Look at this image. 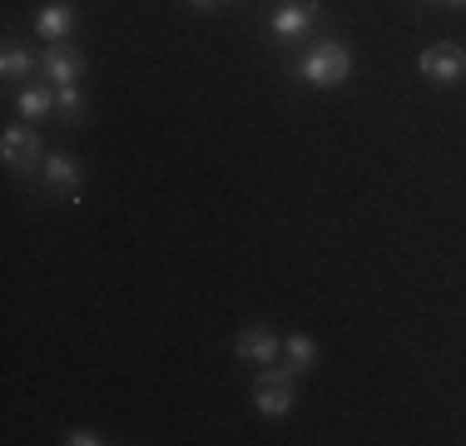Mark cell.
I'll return each mask as SVG.
<instances>
[{"label": "cell", "mask_w": 466, "mask_h": 446, "mask_svg": "<svg viewBox=\"0 0 466 446\" xmlns=\"http://www.w3.org/2000/svg\"><path fill=\"white\" fill-rule=\"evenodd\" d=\"M65 446H99V431H90V427H70V431H65Z\"/></svg>", "instance_id": "cell-14"}, {"label": "cell", "mask_w": 466, "mask_h": 446, "mask_svg": "<svg viewBox=\"0 0 466 446\" xmlns=\"http://www.w3.org/2000/svg\"><path fill=\"white\" fill-rule=\"evenodd\" d=\"M75 20H80V15H75V5H46V10L35 15V35L50 40V45H55V40H70Z\"/></svg>", "instance_id": "cell-9"}, {"label": "cell", "mask_w": 466, "mask_h": 446, "mask_svg": "<svg viewBox=\"0 0 466 446\" xmlns=\"http://www.w3.org/2000/svg\"><path fill=\"white\" fill-rule=\"evenodd\" d=\"M188 5H194V10H214L218 0H188Z\"/></svg>", "instance_id": "cell-15"}, {"label": "cell", "mask_w": 466, "mask_h": 446, "mask_svg": "<svg viewBox=\"0 0 466 446\" xmlns=\"http://www.w3.org/2000/svg\"><path fill=\"white\" fill-rule=\"evenodd\" d=\"M15 105H20V115H25V119H46L55 109V95H50V89H40V85H30V89H20V95H15Z\"/></svg>", "instance_id": "cell-12"}, {"label": "cell", "mask_w": 466, "mask_h": 446, "mask_svg": "<svg viewBox=\"0 0 466 446\" xmlns=\"http://www.w3.org/2000/svg\"><path fill=\"white\" fill-rule=\"evenodd\" d=\"M417 70L427 75L431 85H457L466 75V50L451 45V40H441V45H431V50L417 55Z\"/></svg>", "instance_id": "cell-4"}, {"label": "cell", "mask_w": 466, "mask_h": 446, "mask_svg": "<svg viewBox=\"0 0 466 446\" xmlns=\"http://www.w3.org/2000/svg\"><path fill=\"white\" fill-rule=\"evenodd\" d=\"M293 367H258V377H253V407H258V417H288L293 411Z\"/></svg>", "instance_id": "cell-2"}, {"label": "cell", "mask_w": 466, "mask_h": 446, "mask_svg": "<svg viewBox=\"0 0 466 446\" xmlns=\"http://www.w3.org/2000/svg\"><path fill=\"white\" fill-rule=\"evenodd\" d=\"M293 75L308 85H318V89H338V85L352 80V50L338 40H318L313 50L293 65Z\"/></svg>", "instance_id": "cell-1"}, {"label": "cell", "mask_w": 466, "mask_h": 446, "mask_svg": "<svg viewBox=\"0 0 466 446\" xmlns=\"http://www.w3.org/2000/svg\"><path fill=\"white\" fill-rule=\"evenodd\" d=\"M35 65H40V60H35L30 50H20V45H5V55H0V75H5V80H25Z\"/></svg>", "instance_id": "cell-13"}, {"label": "cell", "mask_w": 466, "mask_h": 446, "mask_svg": "<svg viewBox=\"0 0 466 446\" xmlns=\"http://www.w3.org/2000/svg\"><path fill=\"white\" fill-rule=\"evenodd\" d=\"M0 159H5L10 174H35L46 164V144H40V134L30 125H10L0 134Z\"/></svg>", "instance_id": "cell-3"}, {"label": "cell", "mask_w": 466, "mask_h": 446, "mask_svg": "<svg viewBox=\"0 0 466 446\" xmlns=\"http://www.w3.org/2000/svg\"><path fill=\"white\" fill-rule=\"evenodd\" d=\"M318 15H323V5H318V0H283V5L268 15V35L273 40L308 35V30L318 25Z\"/></svg>", "instance_id": "cell-5"}, {"label": "cell", "mask_w": 466, "mask_h": 446, "mask_svg": "<svg viewBox=\"0 0 466 446\" xmlns=\"http://www.w3.org/2000/svg\"><path fill=\"white\" fill-rule=\"evenodd\" d=\"M40 174H46V184L55 188L60 198H70V204H80V159H70V154H46V164H40Z\"/></svg>", "instance_id": "cell-8"}, {"label": "cell", "mask_w": 466, "mask_h": 446, "mask_svg": "<svg viewBox=\"0 0 466 446\" xmlns=\"http://www.w3.org/2000/svg\"><path fill=\"white\" fill-rule=\"evenodd\" d=\"M55 109H60L70 125H85V115H90V105H85L80 85H60V89H55Z\"/></svg>", "instance_id": "cell-11"}, {"label": "cell", "mask_w": 466, "mask_h": 446, "mask_svg": "<svg viewBox=\"0 0 466 446\" xmlns=\"http://www.w3.org/2000/svg\"><path fill=\"white\" fill-rule=\"evenodd\" d=\"M283 352H288V367H293V372H308V367L318 362V342L308 338V332H293V338H283Z\"/></svg>", "instance_id": "cell-10"}, {"label": "cell", "mask_w": 466, "mask_h": 446, "mask_svg": "<svg viewBox=\"0 0 466 446\" xmlns=\"http://www.w3.org/2000/svg\"><path fill=\"white\" fill-rule=\"evenodd\" d=\"M447 5H466V0H447Z\"/></svg>", "instance_id": "cell-16"}, {"label": "cell", "mask_w": 466, "mask_h": 446, "mask_svg": "<svg viewBox=\"0 0 466 446\" xmlns=\"http://www.w3.org/2000/svg\"><path fill=\"white\" fill-rule=\"evenodd\" d=\"M233 352H238L243 362H253V367H268L273 357L283 352V338L268 328V322H253V328H243L238 338H233Z\"/></svg>", "instance_id": "cell-6"}, {"label": "cell", "mask_w": 466, "mask_h": 446, "mask_svg": "<svg viewBox=\"0 0 466 446\" xmlns=\"http://www.w3.org/2000/svg\"><path fill=\"white\" fill-rule=\"evenodd\" d=\"M40 70H46V80L60 89V85H80L85 60H80V55H75L65 40H55V45H46V55H40Z\"/></svg>", "instance_id": "cell-7"}]
</instances>
